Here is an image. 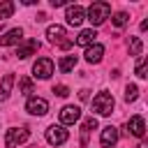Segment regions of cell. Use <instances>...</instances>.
Returning a JSON list of instances; mask_svg holds the SVG:
<instances>
[{"mask_svg": "<svg viewBox=\"0 0 148 148\" xmlns=\"http://www.w3.org/2000/svg\"><path fill=\"white\" fill-rule=\"evenodd\" d=\"M109 14H111V5L109 2H92L88 7V12H86V16H88V21L92 25H102L109 18Z\"/></svg>", "mask_w": 148, "mask_h": 148, "instance_id": "6da1fadb", "label": "cell"}, {"mask_svg": "<svg viewBox=\"0 0 148 148\" xmlns=\"http://www.w3.org/2000/svg\"><path fill=\"white\" fill-rule=\"evenodd\" d=\"M113 95L111 92H97L92 99V111H97L99 116H111L113 113Z\"/></svg>", "mask_w": 148, "mask_h": 148, "instance_id": "7a4b0ae2", "label": "cell"}, {"mask_svg": "<svg viewBox=\"0 0 148 148\" xmlns=\"http://www.w3.org/2000/svg\"><path fill=\"white\" fill-rule=\"evenodd\" d=\"M28 136H30V132H28L25 127H12V130H7L5 146H7V148H16L18 143H25Z\"/></svg>", "mask_w": 148, "mask_h": 148, "instance_id": "3957f363", "label": "cell"}, {"mask_svg": "<svg viewBox=\"0 0 148 148\" xmlns=\"http://www.w3.org/2000/svg\"><path fill=\"white\" fill-rule=\"evenodd\" d=\"M46 37H49V42L60 44L62 49H69V46H72V42H69V39H65V37H67V32H65V28H62V25H49V28H46Z\"/></svg>", "mask_w": 148, "mask_h": 148, "instance_id": "277c9868", "label": "cell"}, {"mask_svg": "<svg viewBox=\"0 0 148 148\" xmlns=\"http://www.w3.org/2000/svg\"><path fill=\"white\" fill-rule=\"evenodd\" d=\"M67 136H69V132H67L62 125H51V127H46V141H49L51 146H62V143L67 141Z\"/></svg>", "mask_w": 148, "mask_h": 148, "instance_id": "5b68a950", "label": "cell"}, {"mask_svg": "<svg viewBox=\"0 0 148 148\" xmlns=\"http://www.w3.org/2000/svg\"><path fill=\"white\" fill-rule=\"evenodd\" d=\"M32 74L37 79H49L53 74V60L51 58H39L35 65H32Z\"/></svg>", "mask_w": 148, "mask_h": 148, "instance_id": "8992f818", "label": "cell"}, {"mask_svg": "<svg viewBox=\"0 0 148 148\" xmlns=\"http://www.w3.org/2000/svg\"><path fill=\"white\" fill-rule=\"evenodd\" d=\"M25 111L32 113V116H44V113L49 111V102L42 99V97H30V99L25 102Z\"/></svg>", "mask_w": 148, "mask_h": 148, "instance_id": "52a82bcc", "label": "cell"}, {"mask_svg": "<svg viewBox=\"0 0 148 148\" xmlns=\"http://www.w3.org/2000/svg\"><path fill=\"white\" fill-rule=\"evenodd\" d=\"M65 18H67V23H69V25H81V23H83V18H86V9H83L81 5H69V7H67Z\"/></svg>", "mask_w": 148, "mask_h": 148, "instance_id": "ba28073f", "label": "cell"}, {"mask_svg": "<svg viewBox=\"0 0 148 148\" xmlns=\"http://www.w3.org/2000/svg\"><path fill=\"white\" fill-rule=\"evenodd\" d=\"M37 49H39V42H37V39H23V42L18 44V49H16V56L23 60V58H30Z\"/></svg>", "mask_w": 148, "mask_h": 148, "instance_id": "9c48e42d", "label": "cell"}, {"mask_svg": "<svg viewBox=\"0 0 148 148\" xmlns=\"http://www.w3.org/2000/svg\"><path fill=\"white\" fill-rule=\"evenodd\" d=\"M79 118H81V109H79V106H72V104H69V106H65V109L60 111V123H62V125H74Z\"/></svg>", "mask_w": 148, "mask_h": 148, "instance_id": "30bf717a", "label": "cell"}, {"mask_svg": "<svg viewBox=\"0 0 148 148\" xmlns=\"http://www.w3.org/2000/svg\"><path fill=\"white\" fill-rule=\"evenodd\" d=\"M21 39H23V30L21 28H12L5 35H0V46H12V44H18Z\"/></svg>", "mask_w": 148, "mask_h": 148, "instance_id": "8fae6325", "label": "cell"}, {"mask_svg": "<svg viewBox=\"0 0 148 148\" xmlns=\"http://www.w3.org/2000/svg\"><path fill=\"white\" fill-rule=\"evenodd\" d=\"M86 62H90V65H95V62H99L102 60V56H104V46L102 44H90V46H86Z\"/></svg>", "mask_w": 148, "mask_h": 148, "instance_id": "7c38bea8", "label": "cell"}, {"mask_svg": "<svg viewBox=\"0 0 148 148\" xmlns=\"http://www.w3.org/2000/svg\"><path fill=\"white\" fill-rule=\"evenodd\" d=\"M127 127H130V134H134V136H139V139L146 134V123H143L141 116H132L130 123H127Z\"/></svg>", "mask_w": 148, "mask_h": 148, "instance_id": "4fadbf2b", "label": "cell"}, {"mask_svg": "<svg viewBox=\"0 0 148 148\" xmlns=\"http://www.w3.org/2000/svg\"><path fill=\"white\" fill-rule=\"evenodd\" d=\"M99 141H102V146L104 148H111V146H116V141H118V130L116 127H104L102 130V136H99Z\"/></svg>", "mask_w": 148, "mask_h": 148, "instance_id": "5bb4252c", "label": "cell"}, {"mask_svg": "<svg viewBox=\"0 0 148 148\" xmlns=\"http://www.w3.org/2000/svg\"><path fill=\"white\" fill-rule=\"evenodd\" d=\"M95 37H97V32H95L92 28L81 30L79 37H76V44H79V46H90V44H95Z\"/></svg>", "mask_w": 148, "mask_h": 148, "instance_id": "9a60e30c", "label": "cell"}, {"mask_svg": "<svg viewBox=\"0 0 148 148\" xmlns=\"http://www.w3.org/2000/svg\"><path fill=\"white\" fill-rule=\"evenodd\" d=\"M92 130H97V120H95V118H86L83 125H81V134H83V136H81V143H83V146L88 143V134H90Z\"/></svg>", "mask_w": 148, "mask_h": 148, "instance_id": "2e32d148", "label": "cell"}, {"mask_svg": "<svg viewBox=\"0 0 148 148\" xmlns=\"http://www.w3.org/2000/svg\"><path fill=\"white\" fill-rule=\"evenodd\" d=\"M12 86H14V76H12V74H5V76H2V83H0V97H2V99L9 97Z\"/></svg>", "mask_w": 148, "mask_h": 148, "instance_id": "e0dca14e", "label": "cell"}, {"mask_svg": "<svg viewBox=\"0 0 148 148\" xmlns=\"http://www.w3.org/2000/svg\"><path fill=\"white\" fill-rule=\"evenodd\" d=\"M76 67V56H65L60 62H58V69L60 72H72Z\"/></svg>", "mask_w": 148, "mask_h": 148, "instance_id": "ac0fdd59", "label": "cell"}, {"mask_svg": "<svg viewBox=\"0 0 148 148\" xmlns=\"http://www.w3.org/2000/svg\"><path fill=\"white\" fill-rule=\"evenodd\" d=\"M14 9H16V5H14L12 0H5V2H0V21L9 18V16L14 14Z\"/></svg>", "mask_w": 148, "mask_h": 148, "instance_id": "d6986e66", "label": "cell"}, {"mask_svg": "<svg viewBox=\"0 0 148 148\" xmlns=\"http://www.w3.org/2000/svg\"><path fill=\"white\" fill-rule=\"evenodd\" d=\"M134 72H136V76H139V79H146V76H148V60H146V58H139V62H136V69H134Z\"/></svg>", "mask_w": 148, "mask_h": 148, "instance_id": "ffe728a7", "label": "cell"}, {"mask_svg": "<svg viewBox=\"0 0 148 148\" xmlns=\"http://www.w3.org/2000/svg\"><path fill=\"white\" fill-rule=\"evenodd\" d=\"M141 49H143L141 39L139 37H130V53L132 56H141Z\"/></svg>", "mask_w": 148, "mask_h": 148, "instance_id": "44dd1931", "label": "cell"}, {"mask_svg": "<svg viewBox=\"0 0 148 148\" xmlns=\"http://www.w3.org/2000/svg\"><path fill=\"white\" fill-rule=\"evenodd\" d=\"M139 97V88L134 86V83H130L127 88H125V102H134Z\"/></svg>", "mask_w": 148, "mask_h": 148, "instance_id": "7402d4cb", "label": "cell"}, {"mask_svg": "<svg viewBox=\"0 0 148 148\" xmlns=\"http://www.w3.org/2000/svg\"><path fill=\"white\" fill-rule=\"evenodd\" d=\"M18 88H21L23 95H30V92H32V81H30L28 76H23V79L18 81Z\"/></svg>", "mask_w": 148, "mask_h": 148, "instance_id": "603a6c76", "label": "cell"}, {"mask_svg": "<svg viewBox=\"0 0 148 148\" xmlns=\"http://www.w3.org/2000/svg\"><path fill=\"white\" fill-rule=\"evenodd\" d=\"M111 21H113V25H116V28H123V25L127 23V14H125V12H118V14H113V18H111Z\"/></svg>", "mask_w": 148, "mask_h": 148, "instance_id": "cb8c5ba5", "label": "cell"}, {"mask_svg": "<svg viewBox=\"0 0 148 148\" xmlns=\"http://www.w3.org/2000/svg\"><path fill=\"white\" fill-rule=\"evenodd\" d=\"M53 92H56L58 97H67V95H69V88H67V86H53Z\"/></svg>", "mask_w": 148, "mask_h": 148, "instance_id": "d4e9b609", "label": "cell"}, {"mask_svg": "<svg viewBox=\"0 0 148 148\" xmlns=\"http://www.w3.org/2000/svg\"><path fill=\"white\" fill-rule=\"evenodd\" d=\"M51 5H53V7H62V5H65V0H51Z\"/></svg>", "mask_w": 148, "mask_h": 148, "instance_id": "484cf974", "label": "cell"}, {"mask_svg": "<svg viewBox=\"0 0 148 148\" xmlns=\"http://www.w3.org/2000/svg\"><path fill=\"white\" fill-rule=\"evenodd\" d=\"M136 148H146V143H139V146H136Z\"/></svg>", "mask_w": 148, "mask_h": 148, "instance_id": "4316f807", "label": "cell"}]
</instances>
